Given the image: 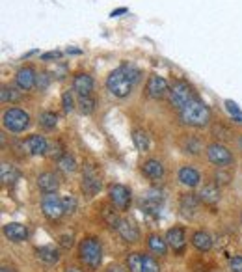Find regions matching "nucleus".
<instances>
[{
	"label": "nucleus",
	"instance_id": "obj_1",
	"mask_svg": "<svg viewBox=\"0 0 242 272\" xmlns=\"http://www.w3.org/2000/svg\"><path fill=\"white\" fill-rule=\"evenodd\" d=\"M179 120H181L183 125L201 129V127L209 125V121H211V110H209V106L203 101L194 99V101L188 103L187 106H183L181 110H179Z\"/></svg>",
	"mask_w": 242,
	"mask_h": 272
},
{
	"label": "nucleus",
	"instance_id": "obj_2",
	"mask_svg": "<svg viewBox=\"0 0 242 272\" xmlns=\"http://www.w3.org/2000/svg\"><path fill=\"white\" fill-rule=\"evenodd\" d=\"M132 86H134V82L131 81V76L127 75L123 66L114 69L110 75L106 76V88H108V91H110L112 95L119 97V99H125V97L131 95Z\"/></svg>",
	"mask_w": 242,
	"mask_h": 272
},
{
	"label": "nucleus",
	"instance_id": "obj_3",
	"mask_svg": "<svg viewBox=\"0 0 242 272\" xmlns=\"http://www.w3.org/2000/svg\"><path fill=\"white\" fill-rule=\"evenodd\" d=\"M78 257L80 261L90 268H97L103 259V246L97 237H86L78 246Z\"/></svg>",
	"mask_w": 242,
	"mask_h": 272
},
{
	"label": "nucleus",
	"instance_id": "obj_4",
	"mask_svg": "<svg viewBox=\"0 0 242 272\" xmlns=\"http://www.w3.org/2000/svg\"><path fill=\"white\" fill-rule=\"evenodd\" d=\"M2 123H4V127L8 131L23 132L28 129V125H30V116H28V112H25L23 108H10V110L4 112Z\"/></svg>",
	"mask_w": 242,
	"mask_h": 272
},
{
	"label": "nucleus",
	"instance_id": "obj_5",
	"mask_svg": "<svg viewBox=\"0 0 242 272\" xmlns=\"http://www.w3.org/2000/svg\"><path fill=\"white\" fill-rule=\"evenodd\" d=\"M194 99H197V97H196V93H194V90H192L187 82L175 81L172 84V90H170V103H172L175 108L181 110L183 106H187L188 103H192Z\"/></svg>",
	"mask_w": 242,
	"mask_h": 272
},
{
	"label": "nucleus",
	"instance_id": "obj_6",
	"mask_svg": "<svg viewBox=\"0 0 242 272\" xmlns=\"http://www.w3.org/2000/svg\"><path fill=\"white\" fill-rule=\"evenodd\" d=\"M207 159L211 164H214L218 168H227L233 164L231 151L226 146H222V144H211L207 147Z\"/></svg>",
	"mask_w": 242,
	"mask_h": 272
},
{
	"label": "nucleus",
	"instance_id": "obj_7",
	"mask_svg": "<svg viewBox=\"0 0 242 272\" xmlns=\"http://www.w3.org/2000/svg\"><path fill=\"white\" fill-rule=\"evenodd\" d=\"M41 211L49 220H60L64 215H66V209H64V203L58 196L54 194H45L43 200H41Z\"/></svg>",
	"mask_w": 242,
	"mask_h": 272
},
{
	"label": "nucleus",
	"instance_id": "obj_8",
	"mask_svg": "<svg viewBox=\"0 0 242 272\" xmlns=\"http://www.w3.org/2000/svg\"><path fill=\"white\" fill-rule=\"evenodd\" d=\"M108 198H110L112 205L119 211H127L131 205V190L125 185H112L108 188Z\"/></svg>",
	"mask_w": 242,
	"mask_h": 272
},
{
	"label": "nucleus",
	"instance_id": "obj_9",
	"mask_svg": "<svg viewBox=\"0 0 242 272\" xmlns=\"http://www.w3.org/2000/svg\"><path fill=\"white\" fill-rule=\"evenodd\" d=\"M82 192L86 194V196H95L97 192L101 190V179H99V176H97V170L91 164H88V166H84V176H82Z\"/></svg>",
	"mask_w": 242,
	"mask_h": 272
},
{
	"label": "nucleus",
	"instance_id": "obj_10",
	"mask_svg": "<svg viewBox=\"0 0 242 272\" xmlns=\"http://www.w3.org/2000/svg\"><path fill=\"white\" fill-rule=\"evenodd\" d=\"M168 82L158 75H151L147 79V84H146V93L151 99H162V97L168 93Z\"/></svg>",
	"mask_w": 242,
	"mask_h": 272
},
{
	"label": "nucleus",
	"instance_id": "obj_11",
	"mask_svg": "<svg viewBox=\"0 0 242 272\" xmlns=\"http://www.w3.org/2000/svg\"><path fill=\"white\" fill-rule=\"evenodd\" d=\"M58 187H60V181H58L56 173H52V171H43V173L37 176V188L43 194H56Z\"/></svg>",
	"mask_w": 242,
	"mask_h": 272
},
{
	"label": "nucleus",
	"instance_id": "obj_12",
	"mask_svg": "<svg viewBox=\"0 0 242 272\" xmlns=\"http://www.w3.org/2000/svg\"><path fill=\"white\" fill-rule=\"evenodd\" d=\"M166 242H168V246H172L173 252L183 254V250L187 246V237H185L183 227H172V229H168Z\"/></svg>",
	"mask_w": 242,
	"mask_h": 272
},
{
	"label": "nucleus",
	"instance_id": "obj_13",
	"mask_svg": "<svg viewBox=\"0 0 242 272\" xmlns=\"http://www.w3.org/2000/svg\"><path fill=\"white\" fill-rule=\"evenodd\" d=\"M35 71L32 67H23V69L17 71L15 75V84L21 91H28L35 86Z\"/></svg>",
	"mask_w": 242,
	"mask_h": 272
},
{
	"label": "nucleus",
	"instance_id": "obj_14",
	"mask_svg": "<svg viewBox=\"0 0 242 272\" xmlns=\"http://www.w3.org/2000/svg\"><path fill=\"white\" fill-rule=\"evenodd\" d=\"M73 90L78 93V97L91 95L93 91V79L88 73H76L73 79Z\"/></svg>",
	"mask_w": 242,
	"mask_h": 272
},
{
	"label": "nucleus",
	"instance_id": "obj_15",
	"mask_svg": "<svg viewBox=\"0 0 242 272\" xmlns=\"http://www.w3.org/2000/svg\"><path fill=\"white\" fill-rule=\"evenodd\" d=\"M4 235L8 237V241L11 242H25L28 239V229L23 224H17V222H11V224H6L4 226Z\"/></svg>",
	"mask_w": 242,
	"mask_h": 272
},
{
	"label": "nucleus",
	"instance_id": "obj_16",
	"mask_svg": "<svg viewBox=\"0 0 242 272\" xmlns=\"http://www.w3.org/2000/svg\"><path fill=\"white\" fill-rule=\"evenodd\" d=\"M26 146V151L30 153V155H45L49 151V142L39 134H32L26 138L25 142Z\"/></svg>",
	"mask_w": 242,
	"mask_h": 272
},
{
	"label": "nucleus",
	"instance_id": "obj_17",
	"mask_svg": "<svg viewBox=\"0 0 242 272\" xmlns=\"http://www.w3.org/2000/svg\"><path fill=\"white\" fill-rule=\"evenodd\" d=\"M199 196H196V194H183L181 200H179V209H181L183 217L187 218H192L194 215H196L197 207H199Z\"/></svg>",
	"mask_w": 242,
	"mask_h": 272
},
{
	"label": "nucleus",
	"instance_id": "obj_18",
	"mask_svg": "<svg viewBox=\"0 0 242 272\" xmlns=\"http://www.w3.org/2000/svg\"><path fill=\"white\" fill-rule=\"evenodd\" d=\"M116 231L119 233V237L123 239L125 242H136L138 239H140V231H138V227L129 220H119Z\"/></svg>",
	"mask_w": 242,
	"mask_h": 272
},
{
	"label": "nucleus",
	"instance_id": "obj_19",
	"mask_svg": "<svg viewBox=\"0 0 242 272\" xmlns=\"http://www.w3.org/2000/svg\"><path fill=\"white\" fill-rule=\"evenodd\" d=\"M142 173L147 177V179H153V181H158L164 176V166L160 164V161L156 159H147L144 164H142Z\"/></svg>",
	"mask_w": 242,
	"mask_h": 272
},
{
	"label": "nucleus",
	"instance_id": "obj_20",
	"mask_svg": "<svg viewBox=\"0 0 242 272\" xmlns=\"http://www.w3.org/2000/svg\"><path fill=\"white\" fill-rule=\"evenodd\" d=\"M197 196H199V200H201L205 205H216L218 200H220V190H218V185L216 183H207Z\"/></svg>",
	"mask_w": 242,
	"mask_h": 272
},
{
	"label": "nucleus",
	"instance_id": "obj_21",
	"mask_svg": "<svg viewBox=\"0 0 242 272\" xmlns=\"http://www.w3.org/2000/svg\"><path fill=\"white\" fill-rule=\"evenodd\" d=\"M35 256H37V259H39L41 263H45V265H54V263H58V259H60V252H58L54 246L35 248Z\"/></svg>",
	"mask_w": 242,
	"mask_h": 272
},
{
	"label": "nucleus",
	"instance_id": "obj_22",
	"mask_svg": "<svg viewBox=\"0 0 242 272\" xmlns=\"http://www.w3.org/2000/svg\"><path fill=\"white\" fill-rule=\"evenodd\" d=\"M192 244H194V248H196L197 252L205 254L212 248V239L207 231H196L192 235Z\"/></svg>",
	"mask_w": 242,
	"mask_h": 272
},
{
	"label": "nucleus",
	"instance_id": "obj_23",
	"mask_svg": "<svg viewBox=\"0 0 242 272\" xmlns=\"http://www.w3.org/2000/svg\"><path fill=\"white\" fill-rule=\"evenodd\" d=\"M179 181L185 185V187H197V183H199V173L197 170L190 166H183L179 170Z\"/></svg>",
	"mask_w": 242,
	"mask_h": 272
},
{
	"label": "nucleus",
	"instance_id": "obj_24",
	"mask_svg": "<svg viewBox=\"0 0 242 272\" xmlns=\"http://www.w3.org/2000/svg\"><path fill=\"white\" fill-rule=\"evenodd\" d=\"M0 179L4 185H13V183L19 181V170L15 166H11L8 162H2L0 166Z\"/></svg>",
	"mask_w": 242,
	"mask_h": 272
},
{
	"label": "nucleus",
	"instance_id": "obj_25",
	"mask_svg": "<svg viewBox=\"0 0 242 272\" xmlns=\"http://www.w3.org/2000/svg\"><path fill=\"white\" fill-rule=\"evenodd\" d=\"M147 246H149V250H151L155 256H166L168 252V242L166 241H162L158 235H149L147 237Z\"/></svg>",
	"mask_w": 242,
	"mask_h": 272
},
{
	"label": "nucleus",
	"instance_id": "obj_26",
	"mask_svg": "<svg viewBox=\"0 0 242 272\" xmlns=\"http://www.w3.org/2000/svg\"><path fill=\"white\" fill-rule=\"evenodd\" d=\"M76 106H78V112H80L82 116H90V114H93V110H95L97 101L91 95H84V97H78Z\"/></svg>",
	"mask_w": 242,
	"mask_h": 272
},
{
	"label": "nucleus",
	"instance_id": "obj_27",
	"mask_svg": "<svg viewBox=\"0 0 242 272\" xmlns=\"http://www.w3.org/2000/svg\"><path fill=\"white\" fill-rule=\"evenodd\" d=\"M101 217H103V220L106 222V226L114 227V229H116L117 224H119V220H121V218L117 217V212L114 211L110 205H103L101 207Z\"/></svg>",
	"mask_w": 242,
	"mask_h": 272
},
{
	"label": "nucleus",
	"instance_id": "obj_28",
	"mask_svg": "<svg viewBox=\"0 0 242 272\" xmlns=\"http://www.w3.org/2000/svg\"><path fill=\"white\" fill-rule=\"evenodd\" d=\"M160 194H158V192H147V196L144 198V203H142V205H144V209H146L147 212H156L158 211V207H160Z\"/></svg>",
	"mask_w": 242,
	"mask_h": 272
},
{
	"label": "nucleus",
	"instance_id": "obj_29",
	"mask_svg": "<svg viewBox=\"0 0 242 272\" xmlns=\"http://www.w3.org/2000/svg\"><path fill=\"white\" fill-rule=\"evenodd\" d=\"M132 142H134L138 151H147L149 149V136L142 131V129H134L132 131Z\"/></svg>",
	"mask_w": 242,
	"mask_h": 272
},
{
	"label": "nucleus",
	"instance_id": "obj_30",
	"mask_svg": "<svg viewBox=\"0 0 242 272\" xmlns=\"http://www.w3.org/2000/svg\"><path fill=\"white\" fill-rule=\"evenodd\" d=\"M58 168L62 171H66V173H73L76 170V161L73 159V155L69 153H64V155L58 159Z\"/></svg>",
	"mask_w": 242,
	"mask_h": 272
},
{
	"label": "nucleus",
	"instance_id": "obj_31",
	"mask_svg": "<svg viewBox=\"0 0 242 272\" xmlns=\"http://www.w3.org/2000/svg\"><path fill=\"white\" fill-rule=\"evenodd\" d=\"M56 123H58V116H56L54 112L47 110L39 114V125L43 127V129H47V131H52L56 127Z\"/></svg>",
	"mask_w": 242,
	"mask_h": 272
},
{
	"label": "nucleus",
	"instance_id": "obj_32",
	"mask_svg": "<svg viewBox=\"0 0 242 272\" xmlns=\"http://www.w3.org/2000/svg\"><path fill=\"white\" fill-rule=\"evenodd\" d=\"M142 265H144V254H131L127 257V268L129 272H142Z\"/></svg>",
	"mask_w": 242,
	"mask_h": 272
},
{
	"label": "nucleus",
	"instance_id": "obj_33",
	"mask_svg": "<svg viewBox=\"0 0 242 272\" xmlns=\"http://www.w3.org/2000/svg\"><path fill=\"white\" fill-rule=\"evenodd\" d=\"M19 97H21L19 91H15L13 88H10V86H2V91H0V99H2V103L19 101Z\"/></svg>",
	"mask_w": 242,
	"mask_h": 272
},
{
	"label": "nucleus",
	"instance_id": "obj_34",
	"mask_svg": "<svg viewBox=\"0 0 242 272\" xmlns=\"http://www.w3.org/2000/svg\"><path fill=\"white\" fill-rule=\"evenodd\" d=\"M142 272H160V267H158V263H156L151 256L144 254V265H142Z\"/></svg>",
	"mask_w": 242,
	"mask_h": 272
},
{
	"label": "nucleus",
	"instance_id": "obj_35",
	"mask_svg": "<svg viewBox=\"0 0 242 272\" xmlns=\"http://www.w3.org/2000/svg\"><path fill=\"white\" fill-rule=\"evenodd\" d=\"M185 153H190V155H196V153H199V149H201V144L196 140V138H187V142H185Z\"/></svg>",
	"mask_w": 242,
	"mask_h": 272
},
{
	"label": "nucleus",
	"instance_id": "obj_36",
	"mask_svg": "<svg viewBox=\"0 0 242 272\" xmlns=\"http://www.w3.org/2000/svg\"><path fill=\"white\" fill-rule=\"evenodd\" d=\"M226 110L229 112V116L233 118V120L237 121V123H240L242 121V112L238 110V106L235 105L233 101H226Z\"/></svg>",
	"mask_w": 242,
	"mask_h": 272
},
{
	"label": "nucleus",
	"instance_id": "obj_37",
	"mask_svg": "<svg viewBox=\"0 0 242 272\" xmlns=\"http://www.w3.org/2000/svg\"><path fill=\"white\" fill-rule=\"evenodd\" d=\"M62 203H64V209H66V215H73V212L76 211V207H78V203H76L75 196H66L64 200H62Z\"/></svg>",
	"mask_w": 242,
	"mask_h": 272
},
{
	"label": "nucleus",
	"instance_id": "obj_38",
	"mask_svg": "<svg viewBox=\"0 0 242 272\" xmlns=\"http://www.w3.org/2000/svg\"><path fill=\"white\" fill-rule=\"evenodd\" d=\"M62 106H64V112H67V114L75 108V103H73L71 91H64V95H62Z\"/></svg>",
	"mask_w": 242,
	"mask_h": 272
},
{
	"label": "nucleus",
	"instance_id": "obj_39",
	"mask_svg": "<svg viewBox=\"0 0 242 272\" xmlns=\"http://www.w3.org/2000/svg\"><path fill=\"white\" fill-rule=\"evenodd\" d=\"M51 84V76L45 75V73H39V75L35 76V86H37V90H47V86Z\"/></svg>",
	"mask_w": 242,
	"mask_h": 272
},
{
	"label": "nucleus",
	"instance_id": "obj_40",
	"mask_svg": "<svg viewBox=\"0 0 242 272\" xmlns=\"http://www.w3.org/2000/svg\"><path fill=\"white\" fill-rule=\"evenodd\" d=\"M229 181H231V176H229L227 171L218 170L216 173H214V183H216V185H227Z\"/></svg>",
	"mask_w": 242,
	"mask_h": 272
},
{
	"label": "nucleus",
	"instance_id": "obj_41",
	"mask_svg": "<svg viewBox=\"0 0 242 272\" xmlns=\"http://www.w3.org/2000/svg\"><path fill=\"white\" fill-rule=\"evenodd\" d=\"M229 268L231 272H242V256H235L229 259Z\"/></svg>",
	"mask_w": 242,
	"mask_h": 272
},
{
	"label": "nucleus",
	"instance_id": "obj_42",
	"mask_svg": "<svg viewBox=\"0 0 242 272\" xmlns=\"http://www.w3.org/2000/svg\"><path fill=\"white\" fill-rule=\"evenodd\" d=\"M64 147H62V144L60 142H52L51 144V155L54 157V159H60L62 155H64Z\"/></svg>",
	"mask_w": 242,
	"mask_h": 272
},
{
	"label": "nucleus",
	"instance_id": "obj_43",
	"mask_svg": "<svg viewBox=\"0 0 242 272\" xmlns=\"http://www.w3.org/2000/svg\"><path fill=\"white\" fill-rule=\"evenodd\" d=\"M60 244L64 248H71V246H73V239H71V235H69V237H67V235H62V237H60Z\"/></svg>",
	"mask_w": 242,
	"mask_h": 272
},
{
	"label": "nucleus",
	"instance_id": "obj_44",
	"mask_svg": "<svg viewBox=\"0 0 242 272\" xmlns=\"http://www.w3.org/2000/svg\"><path fill=\"white\" fill-rule=\"evenodd\" d=\"M62 56L60 51H54V52H47V54H43V60H58Z\"/></svg>",
	"mask_w": 242,
	"mask_h": 272
},
{
	"label": "nucleus",
	"instance_id": "obj_45",
	"mask_svg": "<svg viewBox=\"0 0 242 272\" xmlns=\"http://www.w3.org/2000/svg\"><path fill=\"white\" fill-rule=\"evenodd\" d=\"M106 272H127L123 267H119V265H110V267L106 268Z\"/></svg>",
	"mask_w": 242,
	"mask_h": 272
},
{
	"label": "nucleus",
	"instance_id": "obj_46",
	"mask_svg": "<svg viewBox=\"0 0 242 272\" xmlns=\"http://www.w3.org/2000/svg\"><path fill=\"white\" fill-rule=\"evenodd\" d=\"M121 13H127V10H125V8H119V10L112 11V17H117V15H121Z\"/></svg>",
	"mask_w": 242,
	"mask_h": 272
},
{
	"label": "nucleus",
	"instance_id": "obj_47",
	"mask_svg": "<svg viewBox=\"0 0 242 272\" xmlns=\"http://www.w3.org/2000/svg\"><path fill=\"white\" fill-rule=\"evenodd\" d=\"M66 272H82L78 267H69V268H66Z\"/></svg>",
	"mask_w": 242,
	"mask_h": 272
},
{
	"label": "nucleus",
	"instance_id": "obj_48",
	"mask_svg": "<svg viewBox=\"0 0 242 272\" xmlns=\"http://www.w3.org/2000/svg\"><path fill=\"white\" fill-rule=\"evenodd\" d=\"M69 52H71V54H80V51H78V49H69Z\"/></svg>",
	"mask_w": 242,
	"mask_h": 272
},
{
	"label": "nucleus",
	"instance_id": "obj_49",
	"mask_svg": "<svg viewBox=\"0 0 242 272\" xmlns=\"http://www.w3.org/2000/svg\"><path fill=\"white\" fill-rule=\"evenodd\" d=\"M0 272H13V270H11L10 267H2V270H0Z\"/></svg>",
	"mask_w": 242,
	"mask_h": 272
},
{
	"label": "nucleus",
	"instance_id": "obj_50",
	"mask_svg": "<svg viewBox=\"0 0 242 272\" xmlns=\"http://www.w3.org/2000/svg\"><path fill=\"white\" fill-rule=\"evenodd\" d=\"M240 224H242V215H240Z\"/></svg>",
	"mask_w": 242,
	"mask_h": 272
}]
</instances>
